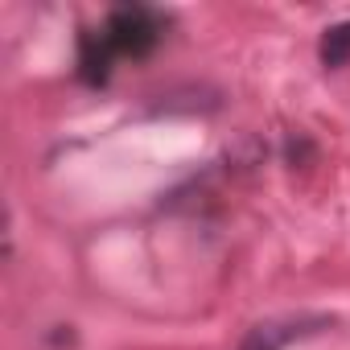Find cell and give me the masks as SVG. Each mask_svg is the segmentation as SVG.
<instances>
[{"label": "cell", "instance_id": "1", "mask_svg": "<svg viewBox=\"0 0 350 350\" xmlns=\"http://www.w3.org/2000/svg\"><path fill=\"white\" fill-rule=\"evenodd\" d=\"M165 25H169V17L157 13V9H148V5H116L103 17L99 33L116 50V58H148L161 46Z\"/></svg>", "mask_w": 350, "mask_h": 350}, {"label": "cell", "instance_id": "2", "mask_svg": "<svg viewBox=\"0 0 350 350\" xmlns=\"http://www.w3.org/2000/svg\"><path fill=\"white\" fill-rule=\"evenodd\" d=\"M329 325H334V317H325V313H313V317H284V321H260V325H252V329L243 334L239 350H284L288 342L309 338V334H321V329H329Z\"/></svg>", "mask_w": 350, "mask_h": 350}, {"label": "cell", "instance_id": "3", "mask_svg": "<svg viewBox=\"0 0 350 350\" xmlns=\"http://www.w3.org/2000/svg\"><path fill=\"white\" fill-rule=\"evenodd\" d=\"M116 50L103 42V33L99 29H83L79 33V79L87 83V87H107L111 83V70H116Z\"/></svg>", "mask_w": 350, "mask_h": 350}, {"label": "cell", "instance_id": "4", "mask_svg": "<svg viewBox=\"0 0 350 350\" xmlns=\"http://www.w3.org/2000/svg\"><path fill=\"white\" fill-rule=\"evenodd\" d=\"M317 58H321L325 70H342V66L350 62V21H338V25H329V29L321 33Z\"/></svg>", "mask_w": 350, "mask_h": 350}, {"label": "cell", "instance_id": "5", "mask_svg": "<svg viewBox=\"0 0 350 350\" xmlns=\"http://www.w3.org/2000/svg\"><path fill=\"white\" fill-rule=\"evenodd\" d=\"M284 157H288V165H309V161L317 157V148H313V140H309L305 132H297V136H288Z\"/></svg>", "mask_w": 350, "mask_h": 350}]
</instances>
